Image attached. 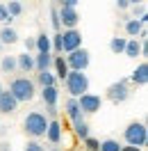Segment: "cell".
Segmentation results:
<instances>
[{
	"label": "cell",
	"instance_id": "1",
	"mask_svg": "<svg viewBox=\"0 0 148 151\" xmlns=\"http://www.w3.org/2000/svg\"><path fill=\"white\" fill-rule=\"evenodd\" d=\"M48 119L43 112H39V110H34V112H30L25 119H23V131H25V135L28 137H32V140H39V137H46V128H48Z\"/></svg>",
	"mask_w": 148,
	"mask_h": 151
},
{
	"label": "cell",
	"instance_id": "2",
	"mask_svg": "<svg viewBox=\"0 0 148 151\" xmlns=\"http://www.w3.org/2000/svg\"><path fill=\"white\" fill-rule=\"evenodd\" d=\"M18 103H28V101H32L34 99V94H37V87H34V83L30 80L28 76H18V78H14L11 80L9 89H7Z\"/></svg>",
	"mask_w": 148,
	"mask_h": 151
},
{
	"label": "cell",
	"instance_id": "3",
	"mask_svg": "<svg viewBox=\"0 0 148 151\" xmlns=\"http://www.w3.org/2000/svg\"><path fill=\"white\" fill-rule=\"evenodd\" d=\"M64 85L71 99H80L82 94L89 92V78L87 73H80V71H68V76L64 78Z\"/></svg>",
	"mask_w": 148,
	"mask_h": 151
},
{
	"label": "cell",
	"instance_id": "4",
	"mask_svg": "<svg viewBox=\"0 0 148 151\" xmlns=\"http://www.w3.org/2000/svg\"><path fill=\"white\" fill-rule=\"evenodd\" d=\"M123 137L128 142V147H137V149H144L148 142V128L144 122H132L123 131Z\"/></svg>",
	"mask_w": 148,
	"mask_h": 151
},
{
	"label": "cell",
	"instance_id": "5",
	"mask_svg": "<svg viewBox=\"0 0 148 151\" xmlns=\"http://www.w3.org/2000/svg\"><path fill=\"white\" fill-rule=\"evenodd\" d=\"M66 66H68V71H80V73H84L87 71V66H89V62H91V57H89V50L87 48H78V50H73V53H68V55L64 57Z\"/></svg>",
	"mask_w": 148,
	"mask_h": 151
},
{
	"label": "cell",
	"instance_id": "6",
	"mask_svg": "<svg viewBox=\"0 0 148 151\" xmlns=\"http://www.w3.org/2000/svg\"><path fill=\"white\" fill-rule=\"evenodd\" d=\"M59 39H62V53H66V55L82 48V32L80 30H64V32H59Z\"/></svg>",
	"mask_w": 148,
	"mask_h": 151
},
{
	"label": "cell",
	"instance_id": "7",
	"mask_svg": "<svg viewBox=\"0 0 148 151\" xmlns=\"http://www.w3.org/2000/svg\"><path fill=\"white\" fill-rule=\"evenodd\" d=\"M107 99L112 103H125L130 99V87H128V80H119V83H112L107 87Z\"/></svg>",
	"mask_w": 148,
	"mask_h": 151
},
{
	"label": "cell",
	"instance_id": "8",
	"mask_svg": "<svg viewBox=\"0 0 148 151\" xmlns=\"http://www.w3.org/2000/svg\"><path fill=\"white\" fill-rule=\"evenodd\" d=\"M78 105H80V110L82 114H96L98 110L102 108V99L98 94H91V92H87L78 99Z\"/></svg>",
	"mask_w": 148,
	"mask_h": 151
},
{
	"label": "cell",
	"instance_id": "9",
	"mask_svg": "<svg viewBox=\"0 0 148 151\" xmlns=\"http://www.w3.org/2000/svg\"><path fill=\"white\" fill-rule=\"evenodd\" d=\"M57 14H59V25H64V30H78L80 23L78 9H57Z\"/></svg>",
	"mask_w": 148,
	"mask_h": 151
},
{
	"label": "cell",
	"instance_id": "10",
	"mask_svg": "<svg viewBox=\"0 0 148 151\" xmlns=\"http://www.w3.org/2000/svg\"><path fill=\"white\" fill-rule=\"evenodd\" d=\"M16 110H18V101L7 89H2L0 92V114H14Z\"/></svg>",
	"mask_w": 148,
	"mask_h": 151
},
{
	"label": "cell",
	"instance_id": "11",
	"mask_svg": "<svg viewBox=\"0 0 148 151\" xmlns=\"http://www.w3.org/2000/svg\"><path fill=\"white\" fill-rule=\"evenodd\" d=\"M62 124L57 122V119H50L48 122V128H46V140L50 142V144H59L62 142Z\"/></svg>",
	"mask_w": 148,
	"mask_h": 151
},
{
	"label": "cell",
	"instance_id": "12",
	"mask_svg": "<svg viewBox=\"0 0 148 151\" xmlns=\"http://www.w3.org/2000/svg\"><path fill=\"white\" fill-rule=\"evenodd\" d=\"M16 71H21V73H32V71H34V55H30V53L16 55Z\"/></svg>",
	"mask_w": 148,
	"mask_h": 151
},
{
	"label": "cell",
	"instance_id": "13",
	"mask_svg": "<svg viewBox=\"0 0 148 151\" xmlns=\"http://www.w3.org/2000/svg\"><path fill=\"white\" fill-rule=\"evenodd\" d=\"M50 66H53V55L50 53H37L34 55V71L37 73L50 71Z\"/></svg>",
	"mask_w": 148,
	"mask_h": 151
},
{
	"label": "cell",
	"instance_id": "14",
	"mask_svg": "<svg viewBox=\"0 0 148 151\" xmlns=\"http://www.w3.org/2000/svg\"><path fill=\"white\" fill-rule=\"evenodd\" d=\"M125 32H128V37L137 39V37H144L146 39V30H144V23L137 19H130L128 23H125Z\"/></svg>",
	"mask_w": 148,
	"mask_h": 151
},
{
	"label": "cell",
	"instance_id": "15",
	"mask_svg": "<svg viewBox=\"0 0 148 151\" xmlns=\"http://www.w3.org/2000/svg\"><path fill=\"white\" fill-rule=\"evenodd\" d=\"M130 80H132L137 87H144V85H146V83H148V66H146V62H141V64L132 71Z\"/></svg>",
	"mask_w": 148,
	"mask_h": 151
},
{
	"label": "cell",
	"instance_id": "16",
	"mask_svg": "<svg viewBox=\"0 0 148 151\" xmlns=\"http://www.w3.org/2000/svg\"><path fill=\"white\" fill-rule=\"evenodd\" d=\"M41 99L46 108H57V101H59V89L57 87H43L41 89Z\"/></svg>",
	"mask_w": 148,
	"mask_h": 151
},
{
	"label": "cell",
	"instance_id": "17",
	"mask_svg": "<svg viewBox=\"0 0 148 151\" xmlns=\"http://www.w3.org/2000/svg\"><path fill=\"white\" fill-rule=\"evenodd\" d=\"M34 50H37V53H50V50H53L50 37H48L46 32H39L37 37H34Z\"/></svg>",
	"mask_w": 148,
	"mask_h": 151
},
{
	"label": "cell",
	"instance_id": "18",
	"mask_svg": "<svg viewBox=\"0 0 148 151\" xmlns=\"http://www.w3.org/2000/svg\"><path fill=\"white\" fill-rule=\"evenodd\" d=\"M66 114L71 117V122H80V119H84L82 110H80V105H78V99H68V101H66Z\"/></svg>",
	"mask_w": 148,
	"mask_h": 151
},
{
	"label": "cell",
	"instance_id": "19",
	"mask_svg": "<svg viewBox=\"0 0 148 151\" xmlns=\"http://www.w3.org/2000/svg\"><path fill=\"white\" fill-rule=\"evenodd\" d=\"M53 66H55V78L57 80H62L64 83V78L68 76V66H66V62H64V57L62 55H57V57H53Z\"/></svg>",
	"mask_w": 148,
	"mask_h": 151
},
{
	"label": "cell",
	"instance_id": "20",
	"mask_svg": "<svg viewBox=\"0 0 148 151\" xmlns=\"http://www.w3.org/2000/svg\"><path fill=\"white\" fill-rule=\"evenodd\" d=\"M16 41H18V32H16L14 28H9V25H7V28L0 30V44L11 46V44H16Z\"/></svg>",
	"mask_w": 148,
	"mask_h": 151
},
{
	"label": "cell",
	"instance_id": "21",
	"mask_svg": "<svg viewBox=\"0 0 148 151\" xmlns=\"http://www.w3.org/2000/svg\"><path fill=\"white\" fill-rule=\"evenodd\" d=\"M37 83L41 85V89L43 87H57V78L53 71H43V73H37Z\"/></svg>",
	"mask_w": 148,
	"mask_h": 151
},
{
	"label": "cell",
	"instance_id": "22",
	"mask_svg": "<svg viewBox=\"0 0 148 151\" xmlns=\"http://www.w3.org/2000/svg\"><path fill=\"white\" fill-rule=\"evenodd\" d=\"M123 55H128V57H139V55H141V41H139V39H128Z\"/></svg>",
	"mask_w": 148,
	"mask_h": 151
},
{
	"label": "cell",
	"instance_id": "23",
	"mask_svg": "<svg viewBox=\"0 0 148 151\" xmlns=\"http://www.w3.org/2000/svg\"><path fill=\"white\" fill-rule=\"evenodd\" d=\"M0 71L2 73H14L16 71V55H5L2 60H0Z\"/></svg>",
	"mask_w": 148,
	"mask_h": 151
},
{
	"label": "cell",
	"instance_id": "24",
	"mask_svg": "<svg viewBox=\"0 0 148 151\" xmlns=\"http://www.w3.org/2000/svg\"><path fill=\"white\" fill-rule=\"evenodd\" d=\"M125 44H128V39H125V37H112V41H110V50L114 53V55H123Z\"/></svg>",
	"mask_w": 148,
	"mask_h": 151
},
{
	"label": "cell",
	"instance_id": "25",
	"mask_svg": "<svg viewBox=\"0 0 148 151\" xmlns=\"http://www.w3.org/2000/svg\"><path fill=\"white\" fill-rule=\"evenodd\" d=\"M5 9H7V14H9V19H18L21 14H23V5H21L18 0H9L7 5H5Z\"/></svg>",
	"mask_w": 148,
	"mask_h": 151
},
{
	"label": "cell",
	"instance_id": "26",
	"mask_svg": "<svg viewBox=\"0 0 148 151\" xmlns=\"http://www.w3.org/2000/svg\"><path fill=\"white\" fill-rule=\"evenodd\" d=\"M73 131H75V135L80 137V140H87L89 137V124L84 122V119H80V122H73Z\"/></svg>",
	"mask_w": 148,
	"mask_h": 151
},
{
	"label": "cell",
	"instance_id": "27",
	"mask_svg": "<svg viewBox=\"0 0 148 151\" xmlns=\"http://www.w3.org/2000/svg\"><path fill=\"white\" fill-rule=\"evenodd\" d=\"M98 151H121V144L116 140H102Z\"/></svg>",
	"mask_w": 148,
	"mask_h": 151
},
{
	"label": "cell",
	"instance_id": "28",
	"mask_svg": "<svg viewBox=\"0 0 148 151\" xmlns=\"http://www.w3.org/2000/svg\"><path fill=\"white\" fill-rule=\"evenodd\" d=\"M84 147H87L89 151H98V149H100V142L96 140V137H91V135H89V137L84 140Z\"/></svg>",
	"mask_w": 148,
	"mask_h": 151
},
{
	"label": "cell",
	"instance_id": "29",
	"mask_svg": "<svg viewBox=\"0 0 148 151\" xmlns=\"http://www.w3.org/2000/svg\"><path fill=\"white\" fill-rule=\"evenodd\" d=\"M23 151H43V144L37 142V140H28V144H25Z\"/></svg>",
	"mask_w": 148,
	"mask_h": 151
},
{
	"label": "cell",
	"instance_id": "30",
	"mask_svg": "<svg viewBox=\"0 0 148 151\" xmlns=\"http://www.w3.org/2000/svg\"><path fill=\"white\" fill-rule=\"evenodd\" d=\"M0 23H2L5 28H7V25H9V23H11L9 14H7V9H5V5H2V2H0Z\"/></svg>",
	"mask_w": 148,
	"mask_h": 151
},
{
	"label": "cell",
	"instance_id": "31",
	"mask_svg": "<svg viewBox=\"0 0 148 151\" xmlns=\"http://www.w3.org/2000/svg\"><path fill=\"white\" fill-rule=\"evenodd\" d=\"M50 16H53V28H55V30H62V25H59V14H57V9H50Z\"/></svg>",
	"mask_w": 148,
	"mask_h": 151
},
{
	"label": "cell",
	"instance_id": "32",
	"mask_svg": "<svg viewBox=\"0 0 148 151\" xmlns=\"http://www.w3.org/2000/svg\"><path fill=\"white\" fill-rule=\"evenodd\" d=\"M32 50H34V37H28L25 39V53L32 55ZM34 53H37V50H34Z\"/></svg>",
	"mask_w": 148,
	"mask_h": 151
},
{
	"label": "cell",
	"instance_id": "33",
	"mask_svg": "<svg viewBox=\"0 0 148 151\" xmlns=\"http://www.w3.org/2000/svg\"><path fill=\"white\" fill-rule=\"evenodd\" d=\"M116 7H119V9H128L130 2H128V0H116Z\"/></svg>",
	"mask_w": 148,
	"mask_h": 151
},
{
	"label": "cell",
	"instance_id": "34",
	"mask_svg": "<svg viewBox=\"0 0 148 151\" xmlns=\"http://www.w3.org/2000/svg\"><path fill=\"white\" fill-rule=\"evenodd\" d=\"M0 151H11V144L2 140V142H0Z\"/></svg>",
	"mask_w": 148,
	"mask_h": 151
},
{
	"label": "cell",
	"instance_id": "35",
	"mask_svg": "<svg viewBox=\"0 0 148 151\" xmlns=\"http://www.w3.org/2000/svg\"><path fill=\"white\" fill-rule=\"evenodd\" d=\"M46 112H48V114H50V117H57V108H48Z\"/></svg>",
	"mask_w": 148,
	"mask_h": 151
},
{
	"label": "cell",
	"instance_id": "36",
	"mask_svg": "<svg viewBox=\"0 0 148 151\" xmlns=\"http://www.w3.org/2000/svg\"><path fill=\"white\" fill-rule=\"evenodd\" d=\"M121 151H141V149H137V147H121Z\"/></svg>",
	"mask_w": 148,
	"mask_h": 151
},
{
	"label": "cell",
	"instance_id": "37",
	"mask_svg": "<svg viewBox=\"0 0 148 151\" xmlns=\"http://www.w3.org/2000/svg\"><path fill=\"white\" fill-rule=\"evenodd\" d=\"M7 135V126H0V137H5Z\"/></svg>",
	"mask_w": 148,
	"mask_h": 151
},
{
	"label": "cell",
	"instance_id": "38",
	"mask_svg": "<svg viewBox=\"0 0 148 151\" xmlns=\"http://www.w3.org/2000/svg\"><path fill=\"white\" fill-rule=\"evenodd\" d=\"M48 151H59V149H57V147H55V149H48Z\"/></svg>",
	"mask_w": 148,
	"mask_h": 151
},
{
	"label": "cell",
	"instance_id": "39",
	"mask_svg": "<svg viewBox=\"0 0 148 151\" xmlns=\"http://www.w3.org/2000/svg\"><path fill=\"white\" fill-rule=\"evenodd\" d=\"M0 92H2V85H0Z\"/></svg>",
	"mask_w": 148,
	"mask_h": 151
}]
</instances>
